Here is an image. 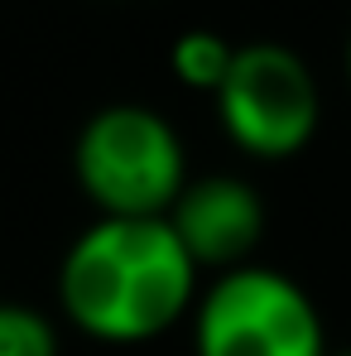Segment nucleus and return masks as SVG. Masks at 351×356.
<instances>
[{
    "mask_svg": "<svg viewBox=\"0 0 351 356\" xmlns=\"http://www.w3.org/2000/svg\"><path fill=\"white\" fill-rule=\"evenodd\" d=\"M202 270L169 217H97L58 265L63 318L106 347H140L193 318Z\"/></svg>",
    "mask_w": 351,
    "mask_h": 356,
    "instance_id": "f257e3e1",
    "label": "nucleus"
},
{
    "mask_svg": "<svg viewBox=\"0 0 351 356\" xmlns=\"http://www.w3.org/2000/svg\"><path fill=\"white\" fill-rule=\"evenodd\" d=\"M72 174L97 217H169L188 188V149L154 106L116 102L82 120Z\"/></svg>",
    "mask_w": 351,
    "mask_h": 356,
    "instance_id": "f03ea898",
    "label": "nucleus"
},
{
    "mask_svg": "<svg viewBox=\"0 0 351 356\" xmlns=\"http://www.w3.org/2000/svg\"><path fill=\"white\" fill-rule=\"evenodd\" d=\"M308 289L270 265H236L193 303V356H327Z\"/></svg>",
    "mask_w": 351,
    "mask_h": 356,
    "instance_id": "7ed1b4c3",
    "label": "nucleus"
},
{
    "mask_svg": "<svg viewBox=\"0 0 351 356\" xmlns=\"http://www.w3.org/2000/svg\"><path fill=\"white\" fill-rule=\"evenodd\" d=\"M217 120L240 154L293 159L323 120V97L308 63L284 44H240L217 87Z\"/></svg>",
    "mask_w": 351,
    "mask_h": 356,
    "instance_id": "20e7f679",
    "label": "nucleus"
},
{
    "mask_svg": "<svg viewBox=\"0 0 351 356\" xmlns=\"http://www.w3.org/2000/svg\"><path fill=\"white\" fill-rule=\"evenodd\" d=\"M169 227L197 270L227 275L236 265H250V250L265 236V202L236 174L188 178V188L169 207Z\"/></svg>",
    "mask_w": 351,
    "mask_h": 356,
    "instance_id": "39448f33",
    "label": "nucleus"
},
{
    "mask_svg": "<svg viewBox=\"0 0 351 356\" xmlns=\"http://www.w3.org/2000/svg\"><path fill=\"white\" fill-rule=\"evenodd\" d=\"M231 63H236V44H227L212 29H188V34H178L174 49H169V67H174L178 82L193 87V92H212V97L227 82Z\"/></svg>",
    "mask_w": 351,
    "mask_h": 356,
    "instance_id": "423d86ee",
    "label": "nucleus"
},
{
    "mask_svg": "<svg viewBox=\"0 0 351 356\" xmlns=\"http://www.w3.org/2000/svg\"><path fill=\"white\" fill-rule=\"evenodd\" d=\"M0 356H58V327L29 303L0 298Z\"/></svg>",
    "mask_w": 351,
    "mask_h": 356,
    "instance_id": "0eeeda50",
    "label": "nucleus"
},
{
    "mask_svg": "<svg viewBox=\"0 0 351 356\" xmlns=\"http://www.w3.org/2000/svg\"><path fill=\"white\" fill-rule=\"evenodd\" d=\"M347 82H351V39H347Z\"/></svg>",
    "mask_w": 351,
    "mask_h": 356,
    "instance_id": "6e6552de",
    "label": "nucleus"
},
{
    "mask_svg": "<svg viewBox=\"0 0 351 356\" xmlns=\"http://www.w3.org/2000/svg\"><path fill=\"white\" fill-rule=\"evenodd\" d=\"M327 356H351V347H342V352H327Z\"/></svg>",
    "mask_w": 351,
    "mask_h": 356,
    "instance_id": "1a4fd4ad",
    "label": "nucleus"
}]
</instances>
